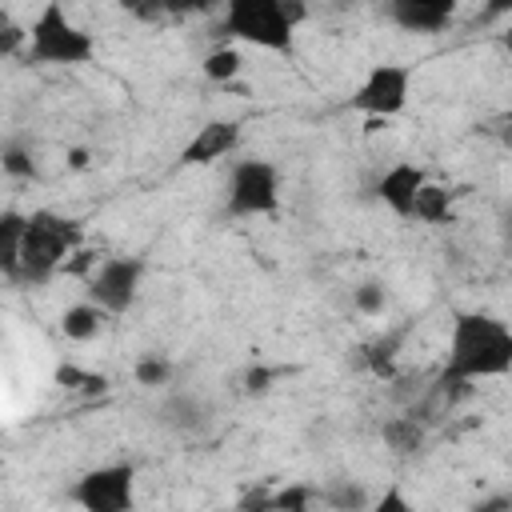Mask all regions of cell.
Segmentation results:
<instances>
[{"instance_id": "cell-24", "label": "cell", "mask_w": 512, "mask_h": 512, "mask_svg": "<svg viewBox=\"0 0 512 512\" xmlns=\"http://www.w3.org/2000/svg\"><path fill=\"white\" fill-rule=\"evenodd\" d=\"M496 228H500V244H504V252H512V200L500 208V220H496Z\"/></svg>"}, {"instance_id": "cell-26", "label": "cell", "mask_w": 512, "mask_h": 512, "mask_svg": "<svg viewBox=\"0 0 512 512\" xmlns=\"http://www.w3.org/2000/svg\"><path fill=\"white\" fill-rule=\"evenodd\" d=\"M496 44H500L504 52H512V20H508V24H504V28L496 32Z\"/></svg>"}, {"instance_id": "cell-10", "label": "cell", "mask_w": 512, "mask_h": 512, "mask_svg": "<svg viewBox=\"0 0 512 512\" xmlns=\"http://www.w3.org/2000/svg\"><path fill=\"white\" fill-rule=\"evenodd\" d=\"M432 180V172L424 168V164H416V160H396V164H388L384 172H380V180H376V200L396 216V220H412L416 216V196H420V188Z\"/></svg>"}, {"instance_id": "cell-17", "label": "cell", "mask_w": 512, "mask_h": 512, "mask_svg": "<svg viewBox=\"0 0 512 512\" xmlns=\"http://www.w3.org/2000/svg\"><path fill=\"white\" fill-rule=\"evenodd\" d=\"M320 504L332 508V512H368L372 496L360 480H332L320 488Z\"/></svg>"}, {"instance_id": "cell-19", "label": "cell", "mask_w": 512, "mask_h": 512, "mask_svg": "<svg viewBox=\"0 0 512 512\" xmlns=\"http://www.w3.org/2000/svg\"><path fill=\"white\" fill-rule=\"evenodd\" d=\"M396 348H400V332L364 344V364H368V372H372V376H384V380L396 376Z\"/></svg>"}, {"instance_id": "cell-9", "label": "cell", "mask_w": 512, "mask_h": 512, "mask_svg": "<svg viewBox=\"0 0 512 512\" xmlns=\"http://www.w3.org/2000/svg\"><path fill=\"white\" fill-rule=\"evenodd\" d=\"M240 144H244V124L232 120V116H220V120H208L192 132V140L180 148V164L184 168H204V164L236 156Z\"/></svg>"}, {"instance_id": "cell-23", "label": "cell", "mask_w": 512, "mask_h": 512, "mask_svg": "<svg viewBox=\"0 0 512 512\" xmlns=\"http://www.w3.org/2000/svg\"><path fill=\"white\" fill-rule=\"evenodd\" d=\"M0 168H4V176H12V180H28V176H32V156L24 152V144L8 140L4 152H0Z\"/></svg>"}, {"instance_id": "cell-29", "label": "cell", "mask_w": 512, "mask_h": 512, "mask_svg": "<svg viewBox=\"0 0 512 512\" xmlns=\"http://www.w3.org/2000/svg\"><path fill=\"white\" fill-rule=\"evenodd\" d=\"M508 500H512V488H508Z\"/></svg>"}, {"instance_id": "cell-14", "label": "cell", "mask_w": 512, "mask_h": 512, "mask_svg": "<svg viewBox=\"0 0 512 512\" xmlns=\"http://www.w3.org/2000/svg\"><path fill=\"white\" fill-rule=\"evenodd\" d=\"M452 216H456V192H452L448 180L432 176L416 196V216L412 220H420V224H452Z\"/></svg>"}, {"instance_id": "cell-1", "label": "cell", "mask_w": 512, "mask_h": 512, "mask_svg": "<svg viewBox=\"0 0 512 512\" xmlns=\"http://www.w3.org/2000/svg\"><path fill=\"white\" fill-rule=\"evenodd\" d=\"M508 372H512V324L484 308L452 312L444 336V384L500 380Z\"/></svg>"}, {"instance_id": "cell-27", "label": "cell", "mask_w": 512, "mask_h": 512, "mask_svg": "<svg viewBox=\"0 0 512 512\" xmlns=\"http://www.w3.org/2000/svg\"><path fill=\"white\" fill-rule=\"evenodd\" d=\"M496 136H500V144H504V148H512V124H504V128H496Z\"/></svg>"}, {"instance_id": "cell-8", "label": "cell", "mask_w": 512, "mask_h": 512, "mask_svg": "<svg viewBox=\"0 0 512 512\" xmlns=\"http://www.w3.org/2000/svg\"><path fill=\"white\" fill-rule=\"evenodd\" d=\"M144 272H148V264L140 256H100L96 268L84 276V292L108 316H124L140 300Z\"/></svg>"}, {"instance_id": "cell-2", "label": "cell", "mask_w": 512, "mask_h": 512, "mask_svg": "<svg viewBox=\"0 0 512 512\" xmlns=\"http://www.w3.org/2000/svg\"><path fill=\"white\" fill-rule=\"evenodd\" d=\"M308 16V8L288 0H232L220 12V36L236 48H260L288 56L296 48V28Z\"/></svg>"}, {"instance_id": "cell-6", "label": "cell", "mask_w": 512, "mask_h": 512, "mask_svg": "<svg viewBox=\"0 0 512 512\" xmlns=\"http://www.w3.org/2000/svg\"><path fill=\"white\" fill-rule=\"evenodd\" d=\"M412 84H416V68L412 64L380 60L360 76V84L348 96V108L356 116H364V120H396L412 104Z\"/></svg>"}, {"instance_id": "cell-3", "label": "cell", "mask_w": 512, "mask_h": 512, "mask_svg": "<svg viewBox=\"0 0 512 512\" xmlns=\"http://www.w3.org/2000/svg\"><path fill=\"white\" fill-rule=\"evenodd\" d=\"M84 248V228L80 220L52 212V208H32L28 228H24V248H20V272L16 280L44 284L56 272H68V260L80 256Z\"/></svg>"}, {"instance_id": "cell-5", "label": "cell", "mask_w": 512, "mask_h": 512, "mask_svg": "<svg viewBox=\"0 0 512 512\" xmlns=\"http://www.w3.org/2000/svg\"><path fill=\"white\" fill-rule=\"evenodd\" d=\"M280 188H284V176L268 156L232 160L228 184H224V212L232 220L272 216L280 208Z\"/></svg>"}, {"instance_id": "cell-21", "label": "cell", "mask_w": 512, "mask_h": 512, "mask_svg": "<svg viewBox=\"0 0 512 512\" xmlns=\"http://www.w3.org/2000/svg\"><path fill=\"white\" fill-rule=\"evenodd\" d=\"M384 440H388L396 452H420L424 428H420L412 416H400V420H388V424H384Z\"/></svg>"}, {"instance_id": "cell-18", "label": "cell", "mask_w": 512, "mask_h": 512, "mask_svg": "<svg viewBox=\"0 0 512 512\" xmlns=\"http://www.w3.org/2000/svg\"><path fill=\"white\" fill-rule=\"evenodd\" d=\"M132 376L140 388H168L172 376H176V364L164 356V352H144L136 364H132Z\"/></svg>"}, {"instance_id": "cell-12", "label": "cell", "mask_w": 512, "mask_h": 512, "mask_svg": "<svg viewBox=\"0 0 512 512\" xmlns=\"http://www.w3.org/2000/svg\"><path fill=\"white\" fill-rule=\"evenodd\" d=\"M156 424L180 436H196L212 424V408L196 392H164V400L156 404Z\"/></svg>"}, {"instance_id": "cell-22", "label": "cell", "mask_w": 512, "mask_h": 512, "mask_svg": "<svg viewBox=\"0 0 512 512\" xmlns=\"http://www.w3.org/2000/svg\"><path fill=\"white\" fill-rule=\"evenodd\" d=\"M368 512H420V508H416V500L408 496V488H404L400 480H392V484H384V488L372 496Z\"/></svg>"}, {"instance_id": "cell-16", "label": "cell", "mask_w": 512, "mask_h": 512, "mask_svg": "<svg viewBox=\"0 0 512 512\" xmlns=\"http://www.w3.org/2000/svg\"><path fill=\"white\" fill-rule=\"evenodd\" d=\"M200 72H204V80H212V84H232L240 72H244V48H236V44H216V48H208L204 52V60H200Z\"/></svg>"}, {"instance_id": "cell-7", "label": "cell", "mask_w": 512, "mask_h": 512, "mask_svg": "<svg viewBox=\"0 0 512 512\" xmlns=\"http://www.w3.org/2000/svg\"><path fill=\"white\" fill-rule=\"evenodd\" d=\"M136 484L132 460H108L80 472L68 488V500L80 512H136Z\"/></svg>"}, {"instance_id": "cell-28", "label": "cell", "mask_w": 512, "mask_h": 512, "mask_svg": "<svg viewBox=\"0 0 512 512\" xmlns=\"http://www.w3.org/2000/svg\"><path fill=\"white\" fill-rule=\"evenodd\" d=\"M504 124H512V108H508V112H504Z\"/></svg>"}, {"instance_id": "cell-13", "label": "cell", "mask_w": 512, "mask_h": 512, "mask_svg": "<svg viewBox=\"0 0 512 512\" xmlns=\"http://www.w3.org/2000/svg\"><path fill=\"white\" fill-rule=\"evenodd\" d=\"M104 324H108V312L96 308L88 296L76 300V304H68V308L60 312V320H56L60 336L72 340V344H88V340H96V336L104 332Z\"/></svg>"}, {"instance_id": "cell-11", "label": "cell", "mask_w": 512, "mask_h": 512, "mask_svg": "<svg viewBox=\"0 0 512 512\" xmlns=\"http://www.w3.org/2000/svg\"><path fill=\"white\" fill-rule=\"evenodd\" d=\"M384 16H388L400 32L436 36V32L452 28L456 4H452V0H392V4L384 8Z\"/></svg>"}, {"instance_id": "cell-15", "label": "cell", "mask_w": 512, "mask_h": 512, "mask_svg": "<svg viewBox=\"0 0 512 512\" xmlns=\"http://www.w3.org/2000/svg\"><path fill=\"white\" fill-rule=\"evenodd\" d=\"M24 228H28V212H16V208H4L0 212V272L8 280H16V272H20Z\"/></svg>"}, {"instance_id": "cell-4", "label": "cell", "mask_w": 512, "mask_h": 512, "mask_svg": "<svg viewBox=\"0 0 512 512\" xmlns=\"http://www.w3.org/2000/svg\"><path fill=\"white\" fill-rule=\"evenodd\" d=\"M24 60L36 68H84L96 60V36L64 4H44L24 28Z\"/></svg>"}, {"instance_id": "cell-25", "label": "cell", "mask_w": 512, "mask_h": 512, "mask_svg": "<svg viewBox=\"0 0 512 512\" xmlns=\"http://www.w3.org/2000/svg\"><path fill=\"white\" fill-rule=\"evenodd\" d=\"M472 512H512V500H508V492H500V496H488V500L472 504Z\"/></svg>"}, {"instance_id": "cell-20", "label": "cell", "mask_w": 512, "mask_h": 512, "mask_svg": "<svg viewBox=\"0 0 512 512\" xmlns=\"http://www.w3.org/2000/svg\"><path fill=\"white\" fill-rule=\"evenodd\" d=\"M352 308H356L360 316H384V308H388V284H384V280H364V284H356V288H352Z\"/></svg>"}]
</instances>
